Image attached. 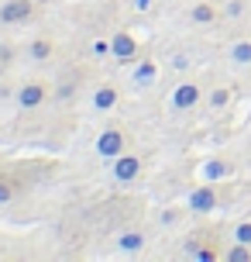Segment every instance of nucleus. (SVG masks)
Listing matches in <instances>:
<instances>
[{"label":"nucleus","mask_w":251,"mask_h":262,"mask_svg":"<svg viewBox=\"0 0 251 262\" xmlns=\"http://www.w3.org/2000/svg\"><path fill=\"white\" fill-rule=\"evenodd\" d=\"M28 17H31V0H7L0 7V21L4 25H21Z\"/></svg>","instance_id":"obj_1"},{"label":"nucleus","mask_w":251,"mask_h":262,"mask_svg":"<svg viewBox=\"0 0 251 262\" xmlns=\"http://www.w3.org/2000/svg\"><path fill=\"white\" fill-rule=\"evenodd\" d=\"M96 152L107 156V159H117L120 152H124V131H117V128L104 131V135H100V142H96Z\"/></svg>","instance_id":"obj_2"},{"label":"nucleus","mask_w":251,"mask_h":262,"mask_svg":"<svg viewBox=\"0 0 251 262\" xmlns=\"http://www.w3.org/2000/svg\"><path fill=\"white\" fill-rule=\"evenodd\" d=\"M41 100H45V86H41V83H24V86L17 90V107H24V111L41 107Z\"/></svg>","instance_id":"obj_3"},{"label":"nucleus","mask_w":251,"mask_h":262,"mask_svg":"<svg viewBox=\"0 0 251 262\" xmlns=\"http://www.w3.org/2000/svg\"><path fill=\"white\" fill-rule=\"evenodd\" d=\"M138 172H141V162H138L134 156H124V152H120L117 162H114V176H117L120 183H131Z\"/></svg>","instance_id":"obj_4"},{"label":"nucleus","mask_w":251,"mask_h":262,"mask_svg":"<svg viewBox=\"0 0 251 262\" xmlns=\"http://www.w3.org/2000/svg\"><path fill=\"white\" fill-rule=\"evenodd\" d=\"M134 49H138V45H134V38L128 31H120V35L110 38V52L117 55V59H134Z\"/></svg>","instance_id":"obj_5"},{"label":"nucleus","mask_w":251,"mask_h":262,"mask_svg":"<svg viewBox=\"0 0 251 262\" xmlns=\"http://www.w3.org/2000/svg\"><path fill=\"white\" fill-rule=\"evenodd\" d=\"M199 100V90L193 86V83H183L179 90L172 93V107H179V111H186V107H193Z\"/></svg>","instance_id":"obj_6"},{"label":"nucleus","mask_w":251,"mask_h":262,"mask_svg":"<svg viewBox=\"0 0 251 262\" xmlns=\"http://www.w3.org/2000/svg\"><path fill=\"white\" fill-rule=\"evenodd\" d=\"M93 104H96V111H110V107L117 104V90H114V86H104V90H96Z\"/></svg>","instance_id":"obj_7"},{"label":"nucleus","mask_w":251,"mask_h":262,"mask_svg":"<svg viewBox=\"0 0 251 262\" xmlns=\"http://www.w3.org/2000/svg\"><path fill=\"white\" fill-rule=\"evenodd\" d=\"M21 193V183L14 180V176H0V204H7L14 196Z\"/></svg>","instance_id":"obj_8"},{"label":"nucleus","mask_w":251,"mask_h":262,"mask_svg":"<svg viewBox=\"0 0 251 262\" xmlns=\"http://www.w3.org/2000/svg\"><path fill=\"white\" fill-rule=\"evenodd\" d=\"M28 52H31V59H38V62H45V59L52 55V41H48V38H35Z\"/></svg>","instance_id":"obj_9"},{"label":"nucleus","mask_w":251,"mask_h":262,"mask_svg":"<svg viewBox=\"0 0 251 262\" xmlns=\"http://www.w3.org/2000/svg\"><path fill=\"white\" fill-rule=\"evenodd\" d=\"M213 204H217L213 190H196V193H193V207H196V210H210Z\"/></svg>","instance_id":"obj_10"},{"label":"nucleus","mask_w":251,"mask_h":262,"mask_svg":"<svg viewBox=\"0 0 251 262\" xmlns=\"http://www.w3.org/2000/svg\"><path fill=\"white\" fill-rule=\"evenodd\" d=\"M213 17H217V11H213L210 4H196V7H193V21H196V25H210Z\"/></svg>","instance_id":"obj_11"},{"label":"nucleus","mask_w":251,"mask_h":262,"mask_svg":"<svg viewBox=\"0 0 251 262\" xmlns=\"http://www.w3.org/2000/svg\"><path fill=\"white\" fill-rule=\"evenodd\" d=\"M234 59H238V62H251V41H238V45H234Z\"/></svg>","instance_id":"obj_12"},{"label":"nucleus","mask_w":251,"mask_h":262,"mask_svg":"<svg viewBox=\"0 0 251 262\" xmlns=\"http://www.w3.org/2000/svg\"><path fill=\"white\" fill-rule=\"evenodd\" d=\"M120 249L124 252H138L141 249V235H124L120 238Z\"/></svg>","instance_id":"obj_13"},{"label":"nucleus","mask_w":251,"mask_h":262,"mask_svg":"<svg viewBox=\"0 0 251 262\" xmlns=\"http://www.w3.org/2000/svg\"><path fill=\"white\" fill-rule=\"evenodd\" d=\"M227 259H231V262H244V259H251V252L244 249V242H238V249L227 252Z\"/></svg>","instance_id":"obj_14"},{"label":"nucleus","mask_w":251,"mask_h":262,"mask_svg":"<svg viewBox=\"0 0 251 262\" xmlns=\"http://www.w3.org/2000/svg\"><path fill=\"white\" fill-rule=\"evenodd\" d=\"M152 79H155V66H152V62H145L141 69H138V83L145 86V83H152Z\"/></svg>","instance_id":"obj_15"},{"label":"nucleus","mask_w":251,"mask_h":262,"mask_svg":"<svg viewBox=\"0 0 251 262\" xmlns=\"http://www.w3.org/2000/svg\"><path fill=\"white\" fill-rule=\"evenodd\" d=\"M238 242H244V245H251V221H244V224H238Z\"/></svg>","instance_id":"obj_16"},{"label":"nucleus","mask_w":251,"mask_h":262,"mask_svg":"<svg viewBox=\"0 0 251 262\" xmlns=\"http://www.w3.org/2000/svg\"><path fill=\"white\" fill-rule=\"evenodd\" d=\"M227 100H231V93H227V90H213V93H210V104H213V107H224Z\"/></svg>","instance_id":"obj_17"},{"label":"nucleus","mask_w":251,"mask_h":262,"mask_svg":"<svg viewBox=\"0 0 251 262\" xmlns=\"http://www.w3.org/2000/svg\"><path fill=\"white\" fill-rule=\"evenodd\" d=\"M93 52H96V55H107V52H110V41H96V45H93Z\"/></svg>","instance_id":"obj_18"},{"label":"nucleus","mask_w":251,"mask_h":262,"mask_svg":"<svg viewBox=\"0 0 251 262\" xmlns=\"http://www.w3.org/2000/svg\"><path fill=\"white\" fill-rule=\"evenodd\" d=\"M148 4H152V0H138V7H148Z\"/></svg>","instance_id":"obj_19"}]
</instances>
